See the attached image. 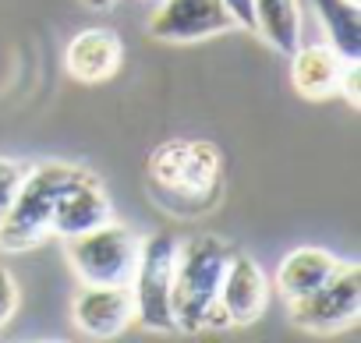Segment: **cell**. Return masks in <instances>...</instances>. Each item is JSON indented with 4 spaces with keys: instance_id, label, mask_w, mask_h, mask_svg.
I'll use <instances>...</instances> for the list:
<instances>
[{
    "instance_id": "cell-9",
    "label": "cell",
    "mask_w": 361,
    "mask_h": 343,
    "mask_svg": "<svg viewBox=\"0 0 361 343\" xmlns=\"http://www.w3.org/2000/svg\"><path fill=\"white\" fill-rule=\"evenodd\" d=\"M71 322L92 339H114L135 322L131 287H96L82 283L71 301Z\"/></svg>"
},
{
    "instance_id": "cell-12",
    "label": "cell",
    "mask_w": 361,
    "mask_h": 343,
    "mask_svg": "<svg viewBox=\"0 0 361 343\" xmlns=\"http://www.w3.org/2000/svg\"><path fill=\"white\" fill-rule=\"evenodd\" d=\"M340 266H343V258H336L333 251L301 244V248L287 251L283 262L276 266V290H280V297L290 304V301H298V297L319 290Z\"/></svg>"
},
{
    "instance_id": "cell-13",
    "label": "cell",
    "mask_w": 361,
    "mask_h": 343,
    "mask_svg": "<svg viewBox=\"0 0 361 343\" xmlns=\"http://www.w3.org/2000/svg\"><path fill=\"white\" fill-rule=\"evenodd\" d=\"M340 71H343V57L329 43H312V46L298 43V50L290 54V82H294V92L305 99L319 103V99L336 96Z\"/></svg>"
},
{
    "instance_id": "cell-6",
    "label": "cell",
    "mask_w": 361,
    "mask_h": 343,
    "mask_svg": "<svg viewBox=\"0 0 361 343\" xmlns=\"http://www.w3.org/2000/svg\"><path fill=\"white\" fill-rule=\"evenodd\" d=\"M290 322L315 336H333L361 318V266L343 262L319 290L287 304Z\"/></svg>"
},
{
    "instance_id": "cell-16",
    "label": "cell",
    "mask_w": 361,
    "mask_h": 343,
    "mask_svg": "<svg viewBox=\"0 0 361 343\" xmlns=\"http://www.w3.org/2000/svg\"><path fill=\"white\" fill-rule=\"evenodd\" d=\"M25 170H29V163H18L11 156H0V220L8 216V209H11L18 188H22Z\"/></svg>"
},
{
    "instance_id": "cell-18",
    "label": "cell",
    "mask_w": 361,
    "mask_h": 343,
    "mask_svg": "<svg viewBox=\"0 0 361 343\" xmlns=\"http://www.w3.org/2000/svg\"><path fill=\"white\" fill-rule=\"evenodd\" d=\"M336 96H343L350 110H361V61H343Z\"/></svg>"
},
{
    "instance_id": "cell-4",
    "label": "cell",
    "mask_w": 361,
    "mask_h": 343,
    "mask_svg": "<svg viewBox=\"0 0 361 343\" xmlns=\"http://www.w3.org/2000/svg\"><path fill=\"white\" fill-rule=\"evenodd\" d=\"M142 255V237L124 223H99L78 237H68V262L82 283L96 287H131Z\"/></svg>"
},
{
    "instance_id": "cell-7",
    "label": "cell",
    "mask_w": 361,
    "mask_h": 343,
    "mask_svg": "<svg viewBox=\"0 0 361 343\" xmlns=\"http://www.w3.org/2000/svg\"><path fill=\"white\" fill-rule=\"evenodd\" d=\"M234 29V18L220 0H159L149 18V36L156 43L188 46Z\"/></svg>"
},
{
    "instance_id": "cell-3",
    "label": "cell",
    "mask_w": 361,
    "mask_h": 343,
    "mask_svg": "<svg viewBox=\"0 0 361 343\" xmlns=\"http://www.w3.org/2000/svg\"><path fill=\"white\" fill-rule=\"evenodd\" d=\"M75 163L64 159H47L25 170L22 188L0 220V248L4 251H32L50 237V220H54V202L61 188L75 177Z\"/></svg>"
},
{
    "instance_id": "cell-1",
    "label": "cell",
    "mask_w": 361,
    "mask_h": 343,
    "mask_svg": "<svg viewBox=\"0 0 361 343\" xmlns=\"http://www.w3.org/2000/svg\"><path fill=\"white\" fill-rule=\"evenodd\" d=\"M145 188L152 206L177 220L216 209L224 195V149L209 138H166L149 152Z\"/></svg>"
},
{
    "instance_id": "cell-11",
    "label": "cell",
    "mask_w": 361,
    "mask_h": 343,
    "mask_svg": "<svg viewBox=\"0 0 361 343\" xmlns=\"http://www.w3.org/2000/svg\"><path fill=\"white\" fill-rule=\"evenodd\" d=\"M121 64H124V43L114 29H103V25L82 29L78 36H71L64 50V68L82 85L110 82L121 71Z\"/></svg>"
},
{
    "instance_id": "cell-19",
    "label": "cell",
    "mask_w": 361,
    "mask_h": 343,
    "mask_svg": "<svg viewBox=\"0 0 361 343\" xmlns=\"http://www.w3.org/2000/svg\"><path fill=\"white\" fill-rule=\"evenodd\" d=\"M227 8V15L234 18V25L241 29H255V15H252V0H220Z\"/></svg>"
},
{
    "instance_id": "cell-17",
    "label": "cell",
    "mask_w": 361,
    "mask_h": 343,
    "mask_svg": "<svg viewBox=\"0 0 361 343\" xmlns=\"http://www.w3.org/2000/svg\"><path fill=\"white\" fill-rule=\"evenodd\" d=\"M18 301H22V290H18V283H15V273H11L8 266H0V329L15 318Z\"/></svg>"
},
{
    "instance_id": "cell-5",
    "label": "cell",
    "mask_w": 361,
    "mask_h": 343,
    "mask_svg": "<svg viewBox=\"0 0 361 343\" xmlns=\"http://www.w3.org/2000/svg\"><path fill=\"white\" fill-rule=\"evenodd\" d=\"M173 255H177V241L166 230L142 241V255H138L135 280H131V297H135V318L149 332H177L173 311H170Z\"/></svg>"
},
{
    "instance_id": "cell-15",
    "label": "cell",
    "mask_w": 361,
    "mask_h": 343,
    "mask_svg": "<svg viewBox=\"0 0 361 343\" xmlns=\"http://www.w3.org/2000/svg\"><path fill=\"white\" fill-rule=\"evenodd\" d=\"M329 46L343 61H361V4L354 0H312Z\"/></svg>"
},
{
    "instance_id": "cell-8",
    "label": "cell",
    "mask_w": 361,
    "mask_h": 343,
    "mask_svg": "<svg viewBox=\"0 0 361 343\" xmlns=\"http://www.w3.org/2000/svg\"><path fill=\"white\" fill-rule=\"evenodd\" d=\"M114 220V206L106 199V188L99 185L96 174H89L85 166L75 170V177L61 188L57 202H54V220H50V234L57 237H78L99 223Z\"/></svg>"
},
{
    "instance_id": "cell-10",
    "label": "cell",
    "mask_w": 361,
    "mask_h": 343,
    "mask_svg": "<svg viewBox=\"0 0 361 343\" xmlns=\"http://www.w3.org/2000/svg\"><path fill=\"white\" fill-rule=\"evenodd\" d=\"M266 304H269V280H266L262 266L252 255L234 251L231 266L224 273V283H220V308L227 315V325L245 329V325L259 322Z\"/></svg>"
},
{
    "instance_id": "cell-14",
    "label": "cell",
    "mask_w": 361,
    "mask_h": 343,
    "mask_svg": "<svg viewBox=\"0 0 361 343\" xmlns=\"http://www.w3.org/2000/svg\"><path fill=\"white\" fill-rule=\"evenodd\" d=\"M255 32L283 57H290L301 43V8L298 0H252Z\"/></svg>"
},
{
    "instance_id": "cell-2",
    "label": "cell",
    "mask_w": 361,
    "mask_h": 343,
    "mask_svg": "<svg viewBox=\"0 0 361 343\" xmlns=\"http://www.w3.org/2000/svg\"><path fill=\"white\" fill-rule=\"evenodd\" d=\"M238 248L220 234H195L177 244L173 255V287H170V311L177 332H220L231 329L220 308V283Z\"/></svg>"
},
{
    "instance_id": "cell-21",
    "label": "cell",
    "mask_w": 361,
    "mask_h": 343,
    "mask_svg": "<svg viewBox=\"0 0 361 343\" xmlns=\"http://www.w3.org/2000/svg\"><path fill=\"white\" fill-rule=\"evenodd\" d=\"M354 4H361V0H354Z\"/></svg>"
},
{
    "instance_id": "cell-20",
    "label": "cell",
    "mask_w": 361,
    "mask_h": 343,
    "mask_svg": "<svg viewBox=\"0 0 361 343\" xmlns=\"http://www.w3.org/2000/svg\"><path fill=\"white\" fill-rule=\"evenodd\" d=\"M82 4L89 11H106V8H114V0H82Z\"/></svg>"
}]
</instances>
